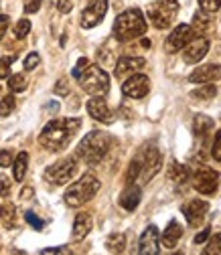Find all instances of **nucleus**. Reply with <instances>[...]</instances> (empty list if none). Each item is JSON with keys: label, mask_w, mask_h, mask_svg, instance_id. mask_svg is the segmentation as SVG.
I'll list each match as a JSON object with an SVG mask.
<instances>
[{"label": "nucleus", "mask_w": 221, "mask_h": 255, "mask_svg": "<svg viewBox=\"0 0 221 255\" xmlns=\"http://www.w3.org/2000/svg\"><path fill=\"white\" fill-rule=\"evenodd\" d=\"M169 178L175 184H185L189 180V170L185 166H181L179 162H171V166H169Z\"/></svg>", "instance_id": "obj_24"}, {"label": "nucleus", "mask_w": 221, "mask_h": 255, "mask_svg": "<svg viewBox=\"0 0 221 255\" xmlns=\"http://www.w3.org/2000/svg\"><path fill=\"white\" fill-rule=\"evenodd\" d=\"M207 53H209V39L199 37V39H193L183 49V59L185 63H191L193 65V63H199Z\"/></svg>", "instance_id": "obj_14"}, {"label": "nucleus", "mask_w": 221, "mask_h": 255, "mask_svg": "<svg viewBox=\"0 0 221 255\" xmlns=\"http://www.w3.org/2000/svg\"><path fill=\"white\" fill-rule=\"evenodd\" d=\"M193 188L201 195H213L219 186V172L209 166H199L191 176Z\"/></svg>", "instance_id": "obj_8"}, {"label": "nucleus", "mask_w": 221, "mask_h": 255, "mask_svg": "<svg viewBox=\"0 0 221 255\" xmlns=\"http://www.w3.org/2000/svg\"><path fill=\"white\" fill-rule=\"evenodd\" d=\"M167 2H173V4H177V0H167Z\"/></svg>", "instance_id": "obj_48"}, {"label": "nucleus", "mask_w": 221, "mask_h": 255, "mask_svg": "<svg viewBox=\"0 0 221 255\" xmlns=\"http://www.w3.org/2000/svg\"><path fill=\"white\" fill-rule=\"evenodd\" d=\"M144 33H146V20H144L142 10H138V8L124 10L114 22V39L120 43L134 41V39L142 37Z\"/></svg>", "instance_id": "obj_2"}, {"label": "nucleus", "mask_w": 221, "mask_h": 255, "mask_svg": "<svg viewBox=\"0 0 221 255\" xmlns=\"http://www.w3.org/2000/svg\"><path fill=\"white\" fill-rule=\"evenodd\" d=\"M177 10L179 6L173 4V2H167V0H156L148 6V18L152 20L154 28L159 30H165L173 24L175 16H177Z\"/></svg>", "instance_id": "obj_7"}, {"label": "nucleus", "mask_w": 221, "mask_h": 255, "mask_svg": "<svg viewBox=\"0 0 221 255\" xmlns=\"http://www.w3.org/2000/svg\"><path fill=\"white\" fill-rule=\"evenodd\" d=\"M10 193V178L8 176H0V197H6Z\"/></svg>", "instance_id": "obj_40"}, {"label": "nucleus", "mask_w": 221, "mask_h": 255, "mask_svg": "<svg viewBox=\"0 0 221 255\" xmlns=\"http://www.w3.org/2000/svg\"><path fill=\"white\" fill-rule=\"evenodd\" d=\"M2 225L6 229H14L16 227V211H14V205H6L2 209Z\"/></svg>", "instance_id": "obj_29"}, {"label": "nucleus", "mask_w": 221, "mask_h": 255, "mask_svg": "<svg viewBox=\"0 0 221 255\" xmlns=\"http://www.w3.org/2000/svg\"><path fill=\"white\" fill-rule=\"evenodd\" d=\"M89 65V61L85 59V57H81L79 61H77V65H75V69H73V77H79L81 73H83V69Z\"/></svg>", "instance_id": "obj_43"}, {"label": "nucleus", "mask_w": 221, "mask_h": 255, "mask_svg": "<svg viewBox=\"0 0 221 255\" xmlns=\"http://www.w3.org/2000/svg\"><path fill=\"white\" fill-rule=\"evenodd\" d=\"M41 2H43V0H28V4L24 6V10H26L28 14H33V12H37V10L41 8Z\"/></svg>", "instance_id": "obj_44"}, {"label": "nucleus", "mask_w": 221, "mask_h": 255, "mask_svg": "<svg viewBox=\"0 0 221 255\" xmlns=\"http://www.w3.org/2000/svg\"><path fill=\"white\" fill-rule=\"evenodd\" d=\"M28 30H30V20H26V18H20V20L14 24V35H16L18 39H24V37L28 35Z\"/></svg>", "instance_id": "obj_34"}, {"label": "nucleus", "mask_w": 221, "mask_h": 255, "mask_svg": "<svg viewBox=\"0 0 221 255\" xmlns=\"http://www.w3.org/2000/svg\"><path fill=\"white\" fill-rule=\"evenodd\" d=\"M41 253L43 255H49V253H67V249L65 247H51V249H43Z\"/></svg>", "instance_id": "obj_45"}, {"label": "nucleus", "mask_w": 221, "mask_h": 255, "mask_svg": "<svg viewBox=\"0 0 221 255\" xmlns=\"http://www.w3.org/2000/svg\"><path fill=\"white\" fill-rule=\"evenodd\" d=\"M75 172H77V160L73 156H67L57 160L45 170V180L53 182L55 186H61V184H67L75 176Z\"/></svg>", "instance_id": "obj_6"}, {"label": "nucleus", "mask_w": 221, "mask_h": 255, "mask_svg": "<svg viewBox=\"0 0 221 255\" xmlns=\"http://www.w3.org/2000/svg\"><path fill=\"white\" fill-rule=\"evenodd\" d=\"M30 195H33V188H24V190H22V195H20V199H24V201H26Z\"/></svg>", "instance_id": "obj_47"}, {"label": "nucleus", "mask_w": 221, "mask_h": 255, "mask_svg": "<svg viewBox=\"0 0 221 255\" xmlns=\"http://www.w3.org/2000/svg\"><path fill=\"white\" fill-rule=\"evenodd\" d=\"M199 4L207 12H217L221 8V0H199Z\"/></svg>", "instance_id": "obj_37"}, {"label": "nucleus", "mask_w": 221, "mask_h": 255, "mask_svg": "<svg viewBox=\"0 0 221 255\" xmlns=\"http://www.w3.org/2000/svg\"><path fill=\"white\" fill-rule=\"evenodd\" d=\"M53 2L57 4V10H59L61 14H67V12H71V8H73L71 0H53Z\"/></svg>", "instance_id": "obj_39"}, {"label": "nucleus", "mask_w": 221, "mask_h": 255, "mask_svg": "<svg viewBox=\"0 0 221 255\" xmlns=\"http://www.w3.org/2000/svg\"><path fill=\"white\" fill-rule=\"evenodd\" d=\"M215 95H217V87L211 85V83H203L201 87L191 91V98L197 100V102H209V100L215 98Z\"/></svg>", "instance_id": "obj_23"}, {"label": "nucleus", "mask_w": 221, "mask_h": 255, "mask_svg": "<svg viewBox=\"0 0 221 255\" xmlns=\"http://www.w3.org/2000/svg\"><path fill=\"white\" fill-rule=\"evenodd\" d=\"M181 237H183V227L179 225V221L173 219L169 225H167L163 237H161V243H163V247H167V249H175L177 243L181 241Z\"/></svg>", "instance_id": "obj_21"}, {"label": "nucleus", "mask_w": 221, "mask_h": 255, "mask_svg": "<svg viewBox=\"0 0 221 255\" xmlns=\"http://www.w3.org/2000/svg\"><path fill=\"white\" fill-rule=\"evenodd\" d=\"M14 108H16V102H14V95H4V98H2V100H0V116H2V118L10 116V114L14 112Z\"/></svg>", "instance_id": "obj_30"}, {"label": "nucleus", "mask_w": 221, "mask_h": 255, "mask_svg": "<svg viewBox=\"0 0 221 255\" xmlns=\"http://www.w3.org/2000/svg\"><path fill=\"white\" fill-rule=\"evenodd\" d=\"M10 164H12L10 152H8V150H2V152H0V168H6V166H10Z\"/></svg>", "instance_id": "obj_42"}, {"label": "nucleus", "mask_w": 221, "mask_h": 255, "mask_svg": "<svg viewBox=\"0 0 221 255\" xmlns=\"http://www.w3.org/2000/svg\"><path fill=\"white\" fill-rule=\"evenodd\" d=\"M0 219H2V207H0Z\"/></svg>", "instance_id": "obj_49"}, {"label": "nucleus", "mask_w": 221, "mask_h": 255, "mask_svg": "<svg viewBox=\"0 0 221 255\" xmlns=\"http://www.w3.org/2000/svg\"><path fill=\"white\" fill-rule=\"evenodd\" d=\"M205 255H221V233L213 235L205 247Z\"/></svg>", "instance_id": "obj_32"}, {"label": "nucleus", "mask_w": 221, "mask_h": 255, "mask_svg": "<svg viewBox=\"0 0 221 255\" xmlns=\"http://www.w3.org/2000/svg\"><path fill=\"white\" fill-rule=\"evenodd\" d=\"M193 28H195V33H205V30H209L211 28V20H209V16H207V10H203L201 8V12H197L195 14V18H193V24H191Z\"/></svg>", "instance_id": "obj_27"}, {"label": "nucleus", "mask_w": 221, "mask_h": 255, "mask_svg": "<svg viewBox=\"0 0 221 255\" xmlns=\"http://www.w3.org/2000/svg\"><path fill=\"white\" fill-rule=\"evenodd\" d=\"M146 65V61L142 57H120L118 63H116V77H124L128 73H136L138 69H142Z\"/></svg>", "instance_id": "obj_18"}, {"label": "nucleus", "mask_w": 221, "mask_h": 255, "mask_svg": "<svg viewBox=\"0 0 221 255\" xmlns=\"http://www.w3.org/2000/svg\"><path fill=\"white\" fill-rule=\"evenodd\" d=\"M209 211V203L207 201H201V199H195V201H189L185 207H183V215L187 219V223L191 227H197L203 223L205 215Z\"/></svg>", "instance_id": "obj_13"}, {"label": "nucleus", "mask_w": 221, "mask_h": 255, "mask_svg": "<svg viewBox=\"0 0 221 255\" xmlns=\"http://www.w3.org/2000/svg\"><path fill=\"white\" fill-rule=\"evenodd\" d=\"M26 166H28V154L26 152H18L16 160H14V166H12V174H14V180H22L24 174H26Z\"/></svg>", "instance_id": "obj_25"}, {"label": "nucleus", "mask_w": 221, "mask_h": 255, "mask_svg": "<svg viewBox=\"0 0 221 255\" xmlns=\"http://www.w3.org/2000/svg\"><path fill=\"white\" fill-rule=\"evenodd\" d=\"M79 128H81L79 118H55L43 128V132L39 136V144L51 152L63 150L75 138Z\"/></svg>", "instance_id": "obj_1"}, {"label": "nucleus", "mask_w": 221, "mask_h": 255, "mask_svg": "<svg viewBox=\"0 0 221 255\" xmlns=\"http://www.w3.org/2000/svg\"><path fill=\"white\" fill-rule=\"evenodd\" d=\"M55 93H57V95H67V93H69V81H67L65 77H61V79L57 81Z\"/></svg>", "instance_id": "obj_38"}, {"label": "nucleus", "mask_w": 221, "mask_h": 255, "mask_svg": "<svg viewBox=\"0 0 221 255\" xmlns=\"http://www.w3.org/2000/svg\"><path fill=\"white\" fill-rule=\"evenodd\" d=\"M106 247H108V251H112V253H122L124 247H126V235H122V233H112V235L106 239Z\"/></svg>", "instance_id": "obj_26"}, {"label": "nucleus", "mask_w": 221, "mask_h": 255, "mask_svg": "<svg viewBox=\"0 0 221 255\" xmlns=\"http://www.w3.org/2000/svg\"><path fill=\"white\" fill-rule=\"evenodd\" d=\"M81 89L91 95H104L110 89V77L100 65H87L83 73L77 77Z\"/></svg>", "instance_id": "obj_5"}, {"label": "nucleus", "mask_w": 221, "mask_h": 255, "mask_svg": "<svg viewBox=\"0 0 221 255\" xmlns=\"http://www.w3.org/2000/svg\"><path fill=\"white\" fill-rule=\"evenodd\" d=\"M207 237H209V229H205V231H201V233H199V235L195 237V243H203V241H205Z\"/></svg>", "instance_id": "obj_46"}, {"label": "nucleus", "mask_w": 221, "mask_h": 255, "mask_svg": "<svg viewBox=\"0 0 221 255\" xmlns=\"http://www.w3.org/2000/svg\"><path fill=\"white\" fill-rule=\"evenodd\" d=\"M91 215L89 213H79L75 217V223H73V233H71V239L73 241H83L87 237V233L91 231Z\"/></svg>", "instance_id": "obj_20"}, {"label": "nucleus", "mask_w": 221, "mask_h": 255, "mask_svg": "<svg viewBox=\"0 0 221 255\" xmlns=\"http://www.w3.org/2000/svg\"><path fill=\"white\" fill-rule=\"evenodd\" d=\"M108 12V0H93V2L81 12V18H79V24L83 28H93L98 26L104 16Z\"/></svg>", "instance_id": "obj_10"}, {"label": "nucleus", "mask_w": 221, "mask_h": 255, "mask_svg": "<svg viewBox=\"0 0 221 255\" xmlns=\"http://www.w3.org/2000/svg\"><path fill=\"white\" fill-rule=\"evenodd\" d=\"M8 89L12 93H22L26 89V77L22 73H16V75H10L8 77Z\"/></svg>", "instance_id": "obj_28"}, {"label": "nucleus", "mask_w": 221, "mask_h": 255, "mask_svg": "<svg viewBox=\"0 0 221 255\" xmlns=\"http://www.w3.org/2000/svg\"><path fill=\"white\" fill-rule=\"evenodd\" d=\"M112 148V136L106 132H89L77 146V156L87 164H98Z\"/></svg>", "instance_id": "obj_3"}, {"label": "nucleus", "mask_w": 221, "mask_h": 255, "mask_svg": "<svg viewBox=\"0 0 221 255\" xmlns=\"http://www.w3.org/2000/svg\"><path fill=\"white\" fill-rule=\"evenodd\" d=\"M195 37V28L191 24H179L177 28H173V33L169 35L165 47L169 53H177V51H183L189 43L193 41Z\"/></svg>", "instance_id": "obj_9"}, {"label": "nucleus", "mask_w": 221, "mask_h": 255, "mask_svg": "<svg viewBox=\"0 0 221 255\" xmlns=\"http://www.w3.org/2000/svg\"><path fill=\"white\" fill-rule=\"evenodd\" d=\"M14 55H6L0 59V79H8L10 77V65L14 63Z\"/></svg>", "instance_id": "obj_31"}, {"label": "nucleus", "mask_w": 221, "mask_h": 255, "mask_svg": "<svg viewBox=\"0 0 221 255\" xmlns=\"http://www.w3.org/2000/svg\"><path fill=\"white\" fill-rule=\"evenodd\" d=\"M24 219H26V223H28L30 227H35V231H43V229H45V225H47V221L39 219L33 211H28V213L24 215Z\"/></svg>", "instance_id": "obj_33"}, {"label": "nucleus", "mask_w": 221, "mask_h": 255, "mask_svg": "<svg viewBox=\"0 0 221 255\" xmlns=\"http://www.w3.org/2000/svg\"><path fill=\"white\" fill-rule=\"evenodd\" d=\"M221 79V65H203L199 69H195L191 75H189V81L191 83H213Z\"/></svg>", "instance_id": "obj_17"}, {"label": "nucleus", "mask_w": 221, "mask_h": 255, "mask_svg": "<svg viewBox=\"0 0 221 255\" xmlns=\"http://www.w3.org/2000/svg\"><path fill=\"white\" fill-rule=\"evenodd\" d=\"M140 199H142V190H140V186H136V184H128L126 186V190L120 195V207L122 209H126V211H134L138 205H140Z\"/></svg>", "instance_id": "obj_19"}, {"label": "nucleus", "mask_w": 221, "mask_h": 255, "mask_svg": "<svg viewBox=\"0 0 221 255\" xmlns=\"http://www.w3.org/2000/svg\"><path fill=\"white\" fill-rule=\"evenodd\" d=\"M98 190H100V180L93 176V174H83L77 182H73L67 190H65V195H63V201H65L67 207H81L85 203H89L93 197L98 195Z\"/></svg>", "instance_id": "obj_4"}, {"label": "nucleus", "mask_w": 221, "mask_h": 255, "mask_svg": "<svg viewBox=\"0 0 221 255\" xmlns=\"http://www.w3.org/2000/svg\"><path fill=\"white\" fill-rule=\"evenodd\" d=\"M215 128V122L211 120V118H207V116H195V120H193V130H195V134L197 136H207L211 130Z\"/></svg>", "instance_id": "obj_22"}, {"label": "nucleus", "mask_w": 221, "mask_h": 255, "mask_svg": "<svg viewBox=\"0 0 221 255\" xmlns=\"http://www.w3.org/2000/svg\"><path fill=\"white\" fill-rule=\"evenodd\" d=\"M150 91V79L142 73H134L130 79H126L122 85V93L126 98H132V100H140Z\"/></svg>", "instance_id": "obj_11"}, {"label": "nucleus", "mask_w": 221, "mask_h": 255, "mask_svg": "<svg viewBox=\"0 0 221 255\" xmlns=\"http://www.w3.org/2000/svg\"><path fill=\"white\" fill-rule=\"evenodd\" d=\"M159 243H161V235H159V229L154 225L146 227L140 241H138V253L140 255H156L159 253Z\"/></svg>", "instance_id": "obj_15"}, {"label": "nucleus", "mask_w": 221, "mask_h": 255, "mask_svg": "<svg viewBox=\"0 0 221 255\" xmlns=\"http://www.w3.org/2000/svg\"><path fill=\"white\" fill-rule=\"evenodd\" d=\"M8 26H10V18H8V14H0V39L6 35Z\"/></svg>", "instance_id": "obj_41"}, {"label": "nucleus", "mask_w": 221, "mask_h": 255, "mask_svg": "<svg viewBox=\"0 0 221 255\" xmlns=\"http://www.w3.org/2000/svg\"><path fill=\"white\" fill-rule=\"evenodd\" d=\"M211 156L215 158L217 162H221V132L215 134L213 138V146H211Z\"/></svg>", "instance_id": "obj_36"}, {"label": "nucleus", "mask_w": 221, "mask_h": 255, "mask_svg": "<svg viewBox=\"0 0 221 255\" xmlns=\"http://www.w3.org/2000/svg\"><path fill=\"white\" fill-rule=\"evenodd\" d=\"M87 114L98 120V122H104V124H112L114 122V114L112 110L108 108V104L104 102V98H100V95H96V98H91L87 102Z\"/></svg>", "instance_id": "obj_16"}, {"label": "nucleus", "mask_w": 221, "mask_h": 255, "mask_svg": "<svg viewBox=\"0 0 221 255\" xmlns=\"http://www.w3.org/2000/svg\"><path fill=\"white\" fill-rule=\"evenodd\" d=\"M39 63H41L39 53H28V57L24 59V69L26 71H33L35 67H39Z\"/></svg>", "instance_id": "obj_35"}, {"label": "nucleus", "mask_w": 221, "mask_h": 255, "mask_svg": "<svg viewBox=\"0 0 221 255\" xmlns=\"http://www.w3.org/2000/svg\"><path fill=\"white\" fill-rule=\"evenodd\" d=\"M161 166H163V156H161L159 148H156V146L148 148L144 152V156H142V174H140L142 180L148 182L156 172L161 170Z\"/></svg>", "instance_id": "obj_12"}]
</instances>
